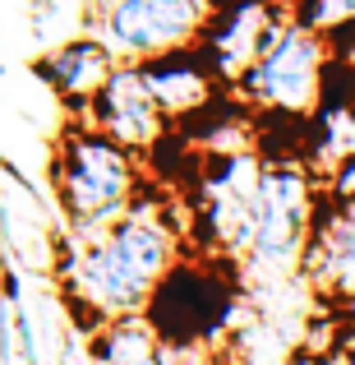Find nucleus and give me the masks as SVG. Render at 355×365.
I'll use <instances>...</instances> for the list:
<instances>
[{
	"label": "nucleus",
	"instance_id": "3",
	"mask_svg": "<svg viewBox=\"0 0 355 365\" xmlns=\"http://www.w3.org/2000/svg\"><path fill=\"white\" fill-rule=\"evenodd\" d=\"M240 287L226 255H198V245L166 273L157 296L143 310V324L157 333L161 347H185V342L217 338L226 319L235 314Z\"/></svg>",
	"mask_w": 355,
	"mask_h": 365
},
{
	"label": "nucleus",
	"instance_id": "8",
	"mask_svg": "<svg viewBox=\"0 0 355 365\" xmlns=\"http://www.w3.org/2000/svg\"><path fill=\"white\" fill-rule=\"evenodd\" d=\"M139 74H143L152 102L161 107V116L171 125L189 120V116H203L217 102V88L226 83L203 46H185V51H166V56H152V61H139Z\"/></svg>",
	"mask_w": 355,
	"mask_h": 365
},
{
	"label": "nucleus",
	"instance_id": "11",
	"mask_svg": "<svg viewBox=\"0 0 355 365\" xmlns=\"http://www.w3.org/2000/svg\"><path fill=\"white\" fill-rule=\"evenodd\" d=\"M309 162L328 176H337L341 167L355 162V107L351 102L328 98L319 111L309 116Z\"/></svg>",
	"mask_w": 355,
	"mask_h": 365
},
{
	"label": "nucleus",
	"instance_id": "6",
	"mask_svg": "<svg viewBox=\"0 0 355 365\" xmlns=\"http://www.w3.org/2000/svg\"><path fill=\"white\" fill-rule=\"evenodd\" d=\"M314 176L304 162L272 158L258 171L254 190V255L258 259H291L304 255L314 232Z\"/></svg>",
	"mask_w": 355,
	"mask_h": 365
},
{
	"label": "nucleus",
	"instance_id": "4",
	"mask_svg": "<svg viewBox=\"0 0 355 365\" xmlns=\"http://www.w3.org/2000/svg\"><path fill=\"white\" fill-rule=\"evenodd\" d=\"M332 65V46L323 33L304 24H286L282 33L272 37L263 56L249 65L245 74L231 83L240 98L258 111H277V116H304L323 107V79H328Z\"/></svg>",
	"mask_w": 355,
	"mask_h": 365
},
{
	"label": "nucleus",
	"instance_id": "12",
	"mask_svg": "<svg viewBox=\"0 0 355 365\" xmlns=\"http://www.w3.org/2000/svg\"><path fill=\"white\" fill-rule=\"evenodd\" d=\"M291 19L323 37H332L355 24V0H291Z\"/></svg>",
	"mask_w": 355,
	"mask_h": 365
},
{
	"label": "nucleus",
	"instance_id": "7",
	"mask_svg": "<svg viewBox=\"0 0 355 365\" xmlns=\"http://www.w3.org/2000/svg\"><path fill=\"white\" fill-rule=\"evenodd\" d=\"M83 120L97 125L102 134H111L116 143H124V148L139 153V158H148V153L166 139V125H171L161 116V107L152 102L139 65H120V70L111 74V83L92 98V107L83 111Z\"/></svg>",
	"mask_w": 355,
	"mask_h": 365
},
{
	"label": "nucleus",
	"instance_id": "1",
	"mask_svg": "<svg viewBox=\"0 0 355 365\" xmlns=\"http://www.w3.org/2000/svg\"><path fill=\"white\" fill-rule=\"evenodd\" d=\"M189 250L194 241L185 236V227L161 208V199L143 195L116 222L74 236L70 259L60 264L65 301L92 333L124 319H143L157 287Z\"/></svg>",
	"mask_w": 355,
	"mask_h": 365
},
{
	"label": "nucleus",
	"instance_id": "2",
	"mask_svg": "<svg viewBox=\"0 0 355 365\" xmlns=\"http://www.w3.org/2000/svg\"><path fill=\"white\" fill-rule=\"evenodd\" d=\"M139 162H143L139 153H129L111 134H102L97 125L74 116L55 134L51 162H46V176H51L65 227L74 236H88L97 227L116 222L120 213H129L143 199V167Z\"/></svg>",
	"mask_w": 355,
	"mask_h": 365
},
{
	"label": "nucleus",
	"instance_id": "14",
	"mask_svg": "<svg viewBox=\"0 0 355 365\" xmlns=\"http://www.w3.org/2000/svg\"><path fill=\"white\" fill-rule=\"evenodd\" d=\"M332 195H337V199H355V162L332 176Z\"/></svg>",
	"mask_w": 355,
	"mask_h": 365
},
{
	"label": "nucleus",
	"instance_id": "9",
	"mask_svg": "<svg viewBox=\"0 0 355 365\" xmlns=\"http://www.w3.org/2000/svg\"><path fill=\"white\" fill-rule=\"evenodd\" d=\"M120 65L124 61L111 51L107 42H102L97 33H83V37L60 42L55 51H46L42 61H37V74H42V83L70 111H88L92 98L111 83V74H116Z\"/></svg>",
	"mask_w": 355,
	"mask_h": 365
},
{
	"label": "nucleus",
	"instance_id": "10",
	"mask_svg": "<svg viewBox=\"0 0 355 365\" xmlns=\"http://www.w3.org/2000/svg\"><path fill=\"white\" fill-rule=\"evenodd\" d=\"M304 273L328 287H355V199H337L332 213L314 217L309 245H304Z\"/></svg>",
	"mask_w": 355,
	"mask_h": 365
},
{
	"label": "nucleus",
	"instance_id": "13",
	"mask_svg": "<svg viewBox=\"0 0 355 365\" xmlns=\"http://www.w3.org/2000/svg\"><path fill=\"white\" fill-rule=\"evenodd\" d=\"M328 46H332V61L355 65V24H351V28H341V33H332V37H328Z\"/></svg>",
	"mask_w": 355,
	"mask_h": 365
},
{
	"label": "nucleus",
	"instance_id": "5",
	"mask_svg": "<svg viewBox=\"0 0 355 365\" xmlns=\"http://www.w3.org/2000/svg\"><path fill=\"white\" fill-rule=\"evenodd\" d=\"M222 0H107L97 14V37L124 65L166 51L198 46Z\"/></svg>",
	"mask_w": 355,
	"mask_h": 365
}]
</instances>
